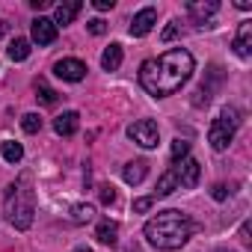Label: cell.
<instances>
[{
  "label": "cell",
  "mask_w": 252,
  "mask_h": 252,
  "mask_svg": "<svg viewBox=\"0 0 252 252\" xmlns=\"http://www.w3.org/2000/svg\"><path fill=\"white\" fill-rule=\"evenodd\" d=\"M80 0H65V3H60L57 9H54V24H71L74 18H77V12H80Z\"/></svg>",
  "instance_id": "obj_12"
},
{
  "label": "cell",
  "mask_w": 252,
  "mask_h": 252,
  "mask_svg": "<svg viewBox=\"0 0 252 252\" xmlns=\"http://www.w3.org/2000/svg\"><path fill=\"white\" fill-rule=\"evenodd\" d=\"M143 231H146L152 246H158V249H178V246H184L193 237L196 222L187 214L169 208V211H160L158 217H152Z\"/></svg>",
  "instance_id": "obj_2"
},
{
  "label": "cell",
  "mask_w": 252,
  "mask_h": 252,
  "mask_svg": "<svg viewBox=\"0 0 252 252\" xmlns=\"http://www.w3.org/2000/svg\"><path fill=\"white\" fill-rule=\"evenodd\" d=\"M175 190H178V175H175V166H169V169L160 175L155 196H158V199H163V196H169V193H175Z\"/></svg>",
  "instance_id": "obj_15"
},
{
  "label": "cell",
  "mask_w": 252,
  "mask_h": 252,
  "mask_svg": "<svg viewBox=\"0 0 252 252\" xmlns=\"http://www.w3.org/2000/svg\"><path fill=\"white\" fill-rule=\"evenodd\" d=\"M128 137L137 146H143V149H155L160 143V128H158V122H152V119H140V122H134L128 128Z\"/></svg>",
  "instance_id": "obj_5"
},
{
  "label": "cell",
  "mask_w": 252,
  "mask_h": 252,
  "mask_svg": "<svg viewBox=\"0 0 252 252\" xmlns=\"http://www.w3.org/2000/svg\"><path fill=\"white\" fill-rule=\"evenodd\" d=\"M0 155H3L6 163H21V158H24V146L15 143V140H6L3 146H0Z\"/></svg>",
  "instance_id": "obj_18"
},
{
  "label": "cell",
  "mask_w": 252,
  "mask_h": 252,
  "mask_svg": "<svg viewBox=\"0 0 252 252\" xmlns=\"http://www.w3.org/2000/svg\"><path fill=\"white\" fill-rule=\"evenodd\" d=\"M234 54L240 57V60H249L252 57V24L249 21H243L240 24V30H237V36H234Z\"/></svg>",
  "instance_id": "obj_10"
},
{
  "label": "cell",
  "mask_w": 252,
  "mask_h": 252,
  "mask_svg": "<svg viewBox=\"0 0 252 252\" xmlns=\"http://www.w3.org/2000/svg\"><path fill=\"white\" fill-rule=\"evenodd\" d=\"M30 6H33V9H48L51 0H30Z\"/></svg>",
  "instance_id": "obj_30"
},
{
  "label": "cell",
  "mask_w": 252,
  "mask_h": 252,
  "mask_svg": "<svg viewBox=\"0 0 252 252\" xmlns=\"http://www.w3.org/2000/svg\"><path fill=\"white\" fill-rule=\"evenodd\" d=\"M92 217H95V208H92V205H83V202H80V205L71 208V220H74V222H89Z\"/></svg>",
  "instance_id": "obj_21"
},
{
  "label": "cell",
  "mask_w": 252,
  "mask_h": 252,
  "mask_svg": "<svg viewBox=\"0 0 252 252\" xmlns=\"http://www.w3.org/2000/svg\"><path fill=\"white\" fill-rule=\"evenodd\" d=\"M101 202L104 205H113L116 202V190L113 187H101Z\"/></svg>",
  "instance_id": "obj_27"
},
{
  "label": "cell",
  "mask_w": 252,
  "mask_h": 252,
  "mask_svg": "<svg viewBox=\"0 0 252 252\" xmlns=\"http://www.w3.org/2000/svg\"><path fill=\"white\" fill-rule=\"evenodd\" d=\"M149 208H152V199H137V202H134V211H140V214L149 211Z\"/></svg>",
  "instance_id": "obj_29"
},
{
  "label": "cell",
  "mask_w": 252,
  "mask_h": 252,
  "mask_svg": "<svg viewBox=\"0 0 252 252\" xmlns=\"http://www.w3.org/2000/svg\"><path fill=\"white\" fill-rule=\"evenodd\" d=\"M77 125H80V116L74 110H68V113H63V116L54 119V131L60 137H71V134H77Z\"/></svg>",
  "instance_id": "obj_11"
},
{
  "label": "cell",
  "mask_w": 252,
  "mask_h": 252,
  "mask_svg": "<svg viewBox=\"0 0 252 252\" xmlns=\"http://www.w3.org/2000/svg\"><path fill=\"white\" fill-rule=\"evenodd\" d=\"M116 234H119V225H116L113 220H101L98 228H95V237H98L101 243H107V246H116V240H119Z\"/></svg>",
  "instance_id": "obj_17"
},
{
  "label": "cell",
  "mask_w": 252,
  "mask_h": 252,
  "mask_svg": "<svg viewBox=\"0 0 252 252\" xmlns=\"http://www.w3.org/2000/svg\"><path fill=\"white\" fill-rule=\"evenodd\" d=\"M196 68V60L190 51L184 48H172L166 51L163 57L158 60H146L140 65V83L149 95L155 98H166V95H175L193 74Z\"/></svg>",
  "instance_id": "obj_1"
},
{
  "label": "cell",
  "mask_w": 252,
  "mask_h": 252,
  "mask_svg": "<svg viewBox=\"0 0 252 252\" xmlns=\"http://www.w3.org/2000/svg\"><path fill=\"white\" fill-rule=\"evenodd\" d=\"M86 27H89V33H92V36H104V33H107V24H104L101 18H92V21H86Z\"/></svg>",
  "instance_id": "obj_24"
},
{
  "label": "cell",
  "mask_w": 252,
  "mask_h": 252,
  "mask_svg": "<svg viewBox=\"0 0 252 252\" xmlns=\"http://www.w3.org/2000/svg\"><path fill=\"white\" fill-rule=\"evenodd\" d=\"M30 36H33V42L39 45V48H45V45H54L57 42V24L51 21V18H36L33 24H30Z\"/></svg>",
  "instance_id": "obj_8"
},
{
  "label": "cell",
  "mask_w": 252,
  "mask_h": 252,
  "mask_svg": "<svg viewBox=\"0 0 252 252\" xmlns=\"http://www.w3.org/2000/svg\"><path fill=\"white\" fill-rule=\"evenodd\" d=\"M211 196H214L217 202H222V199H228V196H231V190H228L225 184H214V187H211Z\"/></svg>",
  "instance_id": "obj_25"
},
{
  "label": "cell",
  "mask_w": 252,
  "mask_h": 252,
  "mask_svg": "<svg viewBox=\"0 0 252 252\" xmlns=\"http://www.w3.org/2000/svg\"><path fill=\"white\" fill-rule=\"evenodd\" d=\"M172 166H175V175H178V190H181V187H184V190H193V187L199 184L202 166H199L196 158H184V160H178V163H172Z\"/></svg>",
  "instance_id": "obj_6"
},
{
  "label": "cell",
  "mask_w": 252,
  "mask_h": 252,
  "mask_svg": "<svg viewBox=\"0 0 252 252\" xmlns=\"http://www.w3.org/2000/svg\"><path fill=\"white\" fill-rule=\"evenodd\" d=\"M3 33H6V24H3V21H0V36H3Z\"/></svg>",
  "instance_id": "obj_31"
},
{
  "label": "cell",
  "mask_w": 252,
  "mask_h": 252,
  "mask_svg": "<svg viewBox=\"0 0 252 252\" xmlns=\"http://www.w3.org/2000/svg\"><path fill=\"white\" fill-rule=\"evenodd\" d=\"M237 128H240V110H237V107H222V113L214 119L211 131H208L211 149H214V152H225V149L231 146Z\"/></svg>",
  "instance_id": "obj_4"
},
{
  "label": "cell",
  "mask_w": 252,
  "mask_h": 252,
  "mask_svg": "<svg viewBox=\"0 0 252 252\" xmlns=\"http://www.w3.org/2000/svg\"><path fill=\"white\" fill-rule=\"evenodd\" d=\"M6 54H9V60H12V63H24V60L30 57V42H27V39H15V42L9 45V51H6Z\"/></svg>",
  "instance_id": "obj_19"
},
{
  "label": "cell",
  "mask_w": 252,
  "mask_h": 252,
  "mask_svg": "<svg viewBox=\"0 0 252 252\" xmlns=\"http://www.w3.org/2000/svg\"><path fill=\"white\" fill-rule=\"evenodd\" d=\"M155 21H158V12H155L152 6L140 9V12L134 15V21H131V36H134V39L149 36V33H152V27H155Z\"/></svg>",
  "instance_id": "obj_9"
},
{
  "label": "cell",
  "mask_w": 252,
  "mask_h": 252,
  "mask_svg": "<svg viewBox=\"0 0 252 252\" xmlns=\"http://www.w3.org/2000/svg\"><path fill=\"white\" fill-rule=\"evenodd\" d=\"M36 98H39L42 104H48V107H54V104H57V92H54V89H51L42 77L36 80Z\"/></svg>",
  "instance_id": "obj_20"
},
{
  "label": "cell",
  "mask_w": 252,
  "mask_h": 252,
  "mask_svg": "<svg viewBox=\"0 0 252 252\" xmlns=\"http://www.w3.org/2000/svg\"><path fill=\"white\" fill-rule=\"evenodd\" d=\"M36 217V190H33V175L24 172L9 190H6V220L18 228L27 231Z\"/></svg>",
  "instance_id": "obj_3"
},
{
  "label": "cell",
  "mask_w": 252,
  "mask_h": 252,
  "mask_svg": "<svg viewBox=\"0 0 252 252\" xmlns=\"http://www.w3.org/2000/svg\"><path fill=\"white\" fill-rule=\"evenodd\" d=\"M21 128H24L27 134H39V131H42V119H39V113H27V116H21Z\"/></svg>",
  "instance_id": "obj_22"
},
{
  "label": "cell",
  "mask_w": 252,
  "mask_h": 252,
  "mask_svg": "<svg viewBox=\"0 0 252 252\" xmlns=\"http://www.w3.org/2000/svg\"><path fill=\"white\" fill-rule=\"evenodd\" d=\"M178 33H181V24H178V21H172V24H169V27L163 30V42H172V39H175Z\"/></svg>",
  "instance_id": "obj_26"
},
{
  "label": "cell",
  "mask_w": 252,
  "mask_h": 252,
  "mask_svg": "<svg viewBox=\"0 0 252 252\" xmlns=\"http://www.w3.org/2000/svg\"><path fill=\"white\" fill-rule=\"evenodd\" d=\"M184 158H190V143L187 140H175L172 143V163H178Z\"/></svg>",
  "instance_id": "obj_23"
},
{
  "label": "cell",
  "mask_w": 252,
  "mask_h": 252,
  "mask_svg": "<svg viewBox=\"0 0 252 252\" xmlns=\"http://www.w3.org/2000/svg\"><path fill=\"white\" fill-rule=\"evenodd\" d=\"M217 252H234V249H217Z\"/></svg>",
  "instance_id": "obj_32"
},
{
  "label": "cell",
  "mask_w": 252,
  "mask_h": 252,
  "mask_svg": "<svg viewBox=\"0 0 252 252\" xmlns=\"http://www.w3.org/2000/svg\"><path fill=\"white\" fill-rule=\"evenodd\" d=\"M217 9H220L217 0H208V3H199V0H193V3H187V12H190L193 18H199V27H205V18H211Z\"/></svg>",
  "instance_id": "obj_13"
},
{
  "label": "cell",
  "mask_w": 252,
  "mask_h": 252,
  "mask_svg": "<svg viewBox=\"0 0 252 252\" xmlns=\"http://www.w3.org/2000/svg\"><path fill=\"white\" fill-rule=\"evenodd\" d=\"M54 74H57L60 80L80 83V80L86 77V65H83L80 60H74V57H65V60H60V63L54 65Z\"/></svg>",
  "instance_id": "obj_7"
},
{
  "label": "cell",
  "mask_w": 252,
  "mask_h": 252,
  "mask_svg": "<svg viewBox=\"0 0 252 252\" xmlns=\"http://www.w3.org/2000/svg\"><path fill=\"white\" fill-rule=\"evenodd\" d=\"M92 6L98 12H107V9H113V0H92Z\"/></svg>",
  "instance_id": "obj_28"
},
{
  "label": "cell",
  "mask_w": 252,
  "mask_h": 252,
  "mask_svg": "<svg viewBox=\"0 0 252 252\" xmlns=\"http://www.w3.org/2000/svg\"><path fill=\"white\" fill-rule=\"evenodd\" d=\"M101 65H104V71H119V65H122V45H110V48H104V54H101Z\"/></svg>",
  "instance_id": "obj_16"
},
{
  "label": "cell",
  "mask_w": 252,
  "mask_h": 252,
  "mask_svg": "<svg viewBox=\"0 0 252 252\" xmlns=\"http://www.w3.org/2000/svg\"><path fill=\"white\" fill-rule=\"evenodd\" d=\"M146 172H149V163H146V160H131V163H125L122 178L128 181V184H140V181L146 178Z\"/></svg>",
  "instance_id": "obj_14"
}]
</instances>
